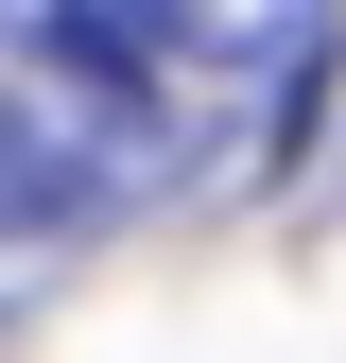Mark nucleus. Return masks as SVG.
<instances>
[{
  "instance_id": "f257e3e1",
  "label": "nucleus",
  "mask_w": 346,
  "mask_h": 363,
  "mask_svg": "<svg viewBox=\"0 0 346 363\" xmlns=\"http://www.w3.org/2000/svg\"><path fill=\"white\" fill-rule=\"evenodd\" d=\"M139 191H173L139 0H35V18H0V277L86 242Z\"/></svg>"
},
{
  "instance_id": "f03ea898",
  "label": "nucleus",
  "mask_w": 346,
  "mask_h": 363,
  "mask_svg": "<svg viewBox=\"0 0 346 363\" xmlns=\"http://www.w3.org/2000/svg\"><path fill=\"white\" fill-rule=\"evenodd\" d=\"M139 69H156V139H173V191L208 173H260L312 121L329 86V18H242V0H139Z\"/></svg>"
}]
</instances>
